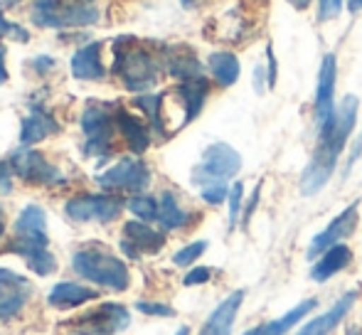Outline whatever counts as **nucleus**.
I'll return each instance as SVG.
<instances>
[{
	"label": "nucleus",
	"mask_w": 362,
	"mask_h": 335,
	"mask_svg": "<svg viewBox=\"0 0 362 335\" xmlns=\"http://www.w3.org/2000/svg\"><path fill=\"white\" fill-rule=\"evenodd\" d=\"M175 335H190V328H187V326H182L180 331H177Z\"/></svg>",
	"instance_id": "49"
},
{
	"label": "nucleus",
	"mask_w": 362,
	"mask_h": 335,
	"mask_svg": "<svg viewBox=\"0 0 362 335\" xmlns=\"http://www.w3.org/2000/svg\"><path fill=\"white\" fill-rule=\"evenodd\" d=\"M315 306H318L315 298H305V301H300L298 306H293L291 311L284 313V316L262 323V326L249 328V331L242 333V335H286L288 331H293V328L298 326V323L303 321L310 311H315Z\"/></svg>",
	"instance_id": "25"
},
{
	"label": "nucleus",
	"mask_w": 362,
	"mask_h": 335,
	"mask_svg": "<svg viewBox=\"0 0 362 335\" xmlns=\"http://www.w3.org/2000/svg\"><path fill=\"white\" fill-rule=\"evenodd\" d=\"M229 227H237L239 220H242V207H244V185L242 182H234L232 187H229Z\"/></svg>",
	"instance_id": "31"
},
{
	"label": "nucleus",
	"mask_w": 362,
	"mask_h": 335,
	"mask_svg": "<svg viewBox=\"0 0 362 335\" xmlns=\"http://www.w3.org/2000/svg\"><path fill=\"white\" fill-rule=\"evenodd\" d=\"M207 69H210L212 82L222 89L232 86L239 79V72H242V64H239V57L229 49H217L207 57Z\"/></svg>",
	"instance_id": "27"
},
{
	"label": "nucleus",
	"mask_w": 362,
	"mask_h": 335,
	"mask_svg": "<svg viewBox=\"0 0 362 335\" xmlns=\"http://www.w3.org/2000/svg\"><path fill=\"white\" fill-rule=\"evenodd\" d=\"M165 247V235L153 230L144 220H131L124 225L121 252L129 259H141V254H158Z\"/></svg>",
	"instance_id": "15"
},
{
	"label": "nucleus",
	"mask_w": 362,
	"mask_h": 335,
	"mask_svg": "<svg viewBox=\"0 0 362 335\" xmlns=\"http://www.w3.org/2000/svg\"><path fill=\"white\" fill-rule=\"evenodd\" d=\"M267 86H269L267 67H264V64H257V67H254V91H257V94H264Z\"/></svg>",
	"instance_id": "39"
},
{
	"label": "nucleus",
	"mask_w": 362,
	"mask_h": 335,
	"mask_svg": "<svg viewBox=\"0 0 362 335\" xmlns=\"http://www.w3.org/2000/svg\"><path fill=\"white\" fill-rule=\"evenodd\" d=\"M116 126V106L104 101H89L81 111V131H84V155L106 160L111 155Z\"/></svg>",
	"instance_id": "6"
},
{
	"label": "nucleus",
	"mask_w": 362,
	"mask_h": 335,
	"mask_svg": "<svg viewBox=\"0 0 362 335\" xmlns=\"http://www.w3.org/2000/svg\"><path fill=\"white\" fill-rule=\"evenodd\" d=\"M5 235V215H3V207H0V240Z\"/></svg>",
	"instance_id": "45"
},
{
	"label": "nucleus",
	"mask_w": 362,
	"mask_h": 335,
	"mask_svg": "<svg viewBox=\"0 0 362 335\" xmlns=\"http://www.w3.org/2000/svg\"><path fill=\"white\" fill-rule=\"evenodd\" d=\"M30 296H33V283L28 276L13 269H0V321L20 316Z\"/></svg>",
	"instance_id": "14"
},
{
	"label": "nucleus",
	"mask_w": 362,
	"mask_h": 335,
	"mask_svg": "<svg viewBox=\"0 0 362 335\" xmlns=\"http://www.w3.org/2000/svg\"><path fill=\"white\" fill-rule=\"evenodd\" d=\"M192 212L185 210L180 202V197L173 190L160 192L158 197V225H160L163 232H177L185 230V227L192 225Z\"/></svg>",
	"instance_id": "24"
},
{
	"label": "nucleus",
	"mask_w": 362,
	"mask_h": 335,
	"mask_svg": "<svg viewBox=\"0 0 362 335\" xmlns=\"http://www.w3.org/2000/svg\"><path fill=\"white\" fill-rule=\"evenodd\" d=\"M244 296H247V293H244L242 288L229 293L215 311L210 313V318H207L202 331L197 335H232V326H234V321H237V313L244 303Z\"/></svg>",
	"instance_id": "21"
},
{
	"label": "nucleus",
	"mask_w": 362,
	"mask_h": 335,
	"mask_svg": "<svg viewBox=\"0 0 362 335\" xmlns=\"http://www.w3.org/2000/svg\"><path fill=\"white\" fill-rule=\"evenodd\" d=\"M69 220L74 222H114L124 212V200L119 195H79L64 205Z\"/></svg>",
	"instance_id": "10"
},
{
	"label": "nucleus",
	"mask_w": 362,
	"mask_h": 335,
	"mask_svg": "<svg viewBox=\"0 0 362 335\" xmlns=\"http://www.w3.org/2000/svg\"><path fill=\"white\" fill-rule=\"evenodd\" d=\"M0 3H3V5H8V8H10V5H18V3H23V0H0Z\"/></svg>",
	"instance_id": "48"
},
{
	"label": "nucleus",
	"mask_w": 362,
	"mask_h": 335,
	"mask_svg": "<svg viewBox=\"0 0 362 335\" xmlns=\"http://www.w3.org/2000/svg\"><path fill=\"white\" fill-rule=\"evenodd\" d=\"M358 111L360 99L355 94H348L340 101L333 124L325 131H320V134H315L318 141H315L313 155H310L308 165H305L303 175H300V192L305 197L318 195L330 182V177L335 175L340 155H343L345 146H348L350 136L355 131V124H358Z\"/></svg>",
	"instance_id": "1"
},
{
	"label": "nucleus",
	"mask_w": 362,
	"mask_h": 335,
	"mask_svg": "<svg viewBox=\"0 0 362 335\" xmlns=\"http://www.w3.org/2000/svg\"><path fill=\"white\" fill-rule=\"evenodd\" d=\"M335 84H338V62L335 54H325L318 67V84H315V99H313V121L315 134L325 131L335 119Z\"/></svg>",
	"instance_id": "9"
},
{
	"label": "nucleus",
	"mask_w": 362,
	"mask_h": 335,
	"mask_svg": "<svg viewBox=\"0 0 362 335\" xmlns=\"http://www.w3.org/2000/svg\"><path fill=\"white\" fill-rule=\"evenodd\" d=\"M69 69L79 82H101L106 77V67L101 62V42H89L86 47L76 49Z\"/></svg>",
	"instance_id": "23"
},
{
	"label": "nucleus",
	"mask_w": 362,
	"mask_h": 335,
	"mask_svg": "<svg viewBox=\"0 0 362 335\" xmlns=\"http://www.w3.org/2000/svg\"><path fill=\"white\" fill-rule=\"evenodd\" d=\"M126 207H129V210L134 212V217H139V220H144V222H158V197L141 192V195L131 197V200L126 202Z\"/></svg>",
	"instance_id": "29"
},
{
	"label": "nucleus",
	"mask_w": 362,
	"mask_h": 335,
	"mask_svg": "<svg viewBox=\"0 0 362 335\" xmlns=\"http://www.w3.org/2000/svg\"><path fill=\"white\" fill-rule=\"evenodd\" d=\"M153 175L151 168L146 165V160L136 158H121L116 165H111L109 170L99 172L96 182L99 187H104L106 192H131V195H141L148 190Z\"/></svg>",
	"instance_id": "8"
},
{
	"label": "nucleus",
	"mask_w": 362,
	"mask_h": 335,
	"mask_svg": "<svg viewBox=\"0 0 362 335\" xmlns=\"http://www.w3.org/2000/svg\"><path fill=\"white\" fill-rule=\"evenodd\" d=\"M242 170V155L232 148L229 143H210L205 151H202L200 163L192 168V185L195 187H207V185H219V182L232 180L237 172Z\"/></svg>",
	"instance_id": "7"
},
{
	"label": "nucleus",
	"mask_w": 362,
	"mask_h": 335,
	"mask_svg": "<svg viewBox=\"0 0 362 335\" xmlns=\"http://www.w3.org/2000/svg\"><path fill=\"white\" fill-rule=\"evenodd\" d=\"M205 249H207V242L205 240L192 242V245L182 247L180 252L173 254V264H175V266H192V264H195L197 259L205 254Z\"/></svg>",
	"instance_id": "30"
},
{
	"label": "nucleus",
	"mask_w": 362,
	"mask_h": 335,
	"mask_svg": "<svg viewBox=\"0 0 362 335\" xmlns=\"http://www.w3.org/2000/svg\"><path fill=\"white\" fill-rule=\"evenodd\" d=\"M13 25H15V23H10V20L3 15V8H0V40H3L5 35L13 33Z\"/></svg>",
	"instance_id": "41"
},
{
	"label": "nucleus",
	"mask_w": 362,
	"mask_h": 335,
	"mask_svg": "<svg viewBox=\"0 0 362 335\" xmlns=\"http://www.w3.org/2000/svg\"><path fill=\"white\" fill-rule=\"evenodd\" d=\"M33 23L37 28H89L99 23V8L89 0H35Z\"/></svg>",
	"instance_id": "5"
},
{
	"label": "nucleus",
	"mask_w": 362,
	"mask_h": 335,
	"mask_svg": "<svg viewBox=\"0 0 362 335\" xmlns=\"http://www.w3.org/2000/svg\"><path fill=\"white\" fill-rule=\"evenodd\" d=\"M10 168L13 172L20 177V180L30 182V185H47V187H54V185H64V175L57 170L52 163H47L42 153L37 151H30V148H23V151H15L10 155Z\"/></svg>",
	"instance_id": "12"
},
{
	"label": "nucleus",
	"mask_w": 362,
	"mask_h": 335,
	"mask_svg": "<svg viewBox=\"0 0 362 335\" xmlns=\"http://www.w3.org/2000/svg\"><path fill=\"white\" fill-rule=\"evenodd\" d=\"M165 72L163 57L153 49L144 47L136 37L114 40V64L111 74L121 79V84L134 94H148L158 84L160 74Z\"/></svg>",
	"instance_id": "3"
},
{
	"label": "nucleus",
	"mask_w": 362,
	"mask_h": 335,
	"mask_svg": "<svg viewBox=\"0 0 362 335\" xmlns=\"http://www.w3.org/2000/svg\"><path fill=\"white\" fill-rule=\"evenodd\" d=\"M136 308H139L141 313H146V316H160V318H170V316H175V311H173L170 306H163V303L139 301V303H136Z\"/></svg>",
	"instance_id": "35"
},
{
	"label": "nucleus",
	"mask_w": 362,
	"mask_h": 335,
	"mask_svg": "<svg viewBox=\"0 0 362 335\" xmlns=\"http://www.w3.org/2000/svg\"><path fill=\"white\" fill-rule=\"evenodd\" d=\"M350 13H362V0H348Z\"/></svg>",
	"instance_id": "43"
},
{
	"label": "nucleus",
	"mask_w": 362,
	"mask_h": 335,
	"mask_svg": "<svg viewBox=\"0 0 362 335\" xmlns=\"http://www.w3.org/2000/svg\"><path fill=\"white\" fill-rule=\"evenodd\" d=\"M131 323V313L119 303H104L101 308L67 323L76 335H114L126 331Z\"/></svg>",
	"instance_id": "11"
},
{
	"label": "nucleus",
	"mask_w": 362,
	"mask_h": 335,
	"mask_svg": "<svg viewBox=\"0 0 362 335\" xmlns=\"http://www.w3.org/2000/svg\"><path fill=\"white\" fill-rule=\"evenodd\" d=\"M358 220H360V200H355L353 205L345 207L338 217H333L330 225L325 227L323 232H318V235L310 240L308 259H313L315 261V259H318L325 249H330V247H335V245H343V242L348 240L355 230H358Z\"/></svg>",
	"instance_id": "13"
},
{
	"label": "nucleus",
	"mask_w": 362,
	"mask_h": 335,
	"mask_svg": "<svg viewBox=\"0 0 362 335\" xmlns=\"http://www.w3.org/2000/svg\"><path fill=\"white\" fill-rule=\"evenodd\" d=\"M210 278H212V269L210 266H195L192 271L185 274L182 283H185V286H200V283H207Z\"/></svg>",
	"instance_id": "34"
},
{
	"label": "nucleus",
	"mask_w": 362,
	"mask_h": 335,
	"mask_svg": "<svg viewBox=\"0 0 362 335\" xmlns=\"http://www.w3.org/2000/svg\"><path fill=\"white\" fill-rule=\"evenodd\" d=\"M163 67L177 82H190V79L205 77L202 74V62L197 59L195 49L185 47V45H173V47L160 49Z\"/></svg>",
	"instance_id": "16"
},
{
	"label": "nucleus",
	"mask_w": 362,
	"mask_h": 335,
	"mask_svg": "<svg viewBox=\"0 0 362 335\" xmlns=\"http://www.w3.org/2000/svg\"><path fill=\"white\" fill-rule=\"evenodd\" d=\"M72 269L81 278L96 283V286L111 288V291H126L131 283L129 266L101 245H91L74 252Z\"/></svg>",
	"instance_id": "4"
},
{
	"label": "nucleus",
	"mask_w": 362,
	"mask_h": 335,
	"mask_svg": "<svg viewBox=\"0 0 362 335\" xmlns=\"http://www.w3.org/2000/svg\"><path fill=\"white\" fill-rule=\"evenodd\" d=\"M173 96H175L177 106L182 111V126H187L192 119H197V114L205 106L207 96H210V82L205 77L190 79V82H180L173 89Z\"/></svg>",
	"instance_id": "19"
},
{
	"label": "nucleus",
	"mask_w": 362,
	"mask_h": 335,
	"mask_svg": "<svg viewBox=\"0 0 362 335\" xmlns=\"http://www.w3.org/2000/svg\"><path fill=\"white\" fill-rule=\"evenodd\" d=\"M13 168L10 163H0V195H8L13 190Z\"/></svg>",
	"instance_id": "38"
},
{
	"label": "nucleus",
	"mask_w": 362,
	"mask_h": 335,
	"mask_svg": "<svg viewBox=\"0 0 362 335\" xmlns=\"http://www.w3.org/2000/svg\"><path fill=\"white\" fill-rule=\"evenodd\" d=\"M52 134H59L57 119L42 104L30 101V114L23 119V129H20V143L28 148V146L40 143V141H45Z\"/></svg>",
	"instance_id": "17"
},
{
	"label": "nucleus",
	"mask_w": 362,
	"mask_h": 335,
	"mask_svg": "<svg viewBox=\"0 0 362 335\" xmlns=\"http://www.w3.org/2000/svg\"><path fill=\"white\" fill-rule=\"evenodd\" d=\"M33 69H35V74L45 77V74H49L52 69H57V59L47 57V54H40V57L33 59Z\"/></svg>",
	"instance_id": "36"
},
{
	"label": "nucleus",
	"mask_w": 362,
	"mask_h": 335,
	"mask_svg": "<svg viewBox=\"0 0 362 335\" xmlns=\"http://www.w3.org/2000/svg\"><path fill=\"white\" fill-rule=\"evenodd\" d=\"M350 264H353V249H350L345 242L343 245H335V247H330V249H325L313 261L310 278H313L315 283H325L333 276H338L340 271H345Z\"/></svg>",
	"instance_id": "22"
},
{
	"label": "nucleus",
	"mask_w": 362,
	"mask_h": 335,
	"mask_svg": "<svg viewBox=\"0 0 362 335\" xmlns=\"http://www.w3.org/2000/svg\"><path fill=\"white\" fill-rule=\"evenodd\" d=\"M267 77H269V86H276L279 64H276V54H274V47H272V45L267 47Z\"/></svg>",
	"instance_id": "37"
},
{
	"label": "nucleus",
	"mask_w": 362,
	"mask_h": 335,
	"mask_svg": "<svg viewBox=\"0 0 362 335\" xmlns=\"http://www.w3.org/2000/svg\"><path fill=\"white\" fill-rule=\"evenodd\" d=\"M8 252L23 257L25 264L40 276H49L57 269V259L49 252L47 215L40 205H28L18 215Z\"/></svg>",
	"instance_id": "2"
},
{
	"label": "nucleus",
	"mask_w": 362,
	"mask_h": 335,
	"mask_svg": "<svg viewBox=\"0 0 362 335\" xmlns=\"http://www.w3.org/2000/svg\"><path fill=\"white\" fill-rule=\"evenodd\" d=\"M259 195H262V185H257V190H254V195H252V200H249L247 210H244V215H242L244 225H247V222L252 220V215H254V207H257V202H259Z\"/></svg>",
	"instance_id": "40"
},
{
	"label": "nucleus",
	"mask_w": 362,
	"mask_h": 335,
	"mask_svg": "<svg viewBox=\"0 0 362 335\" xmlns=\"http://www.w3.org/2000/svg\"><path fill=\"white\" fill-rule=\"evenodd\" d=\"M200 197L207 202V205L217 207L229 197V185H227V182H219V185H207V187H202V190H200Z\"/></svg>",
	"instance_id": "33"
},
{
	"label": "nucleus",
	"mask_w": 362,
	"mask_h": 335,
	"mask_svg": "<svg viewBox=\"0 0 362 335\" xmlns=\"http://www.w3.org/2000/svg\"><path fill=\"white\" fill-rule=\"evenodd\" d=\"M315 5H318V23H330L345 10V0H315Z\"/></svg>",
	"instance_id": "32"
},
{
	"label": "nucleus",
	"mask_w": 362,
	"mask_h": 335,
	"mask_svg": "<svg viewBox=\"0 0 362 335\" xmlns=\"http://www.w3.org/2000/svg\"><path fill=\"white\" fill-rule=\"evenodd\" d=\"M8 82V67H5V47L0 45V84Z\"/></svg>",
	"instance_id": "42"
},
{
	"label": "nucleus",
	"mask_w": 362,
	"mask_h": 335,
	"mask_svg": "<svg viewBox=\"0 0 362 335\" xmlns=\"http://www.w3.org/2000/svg\"><path fill=\"white\" fill-rule=\"evenodd\" d=\"M134 104L146 114V119H148V124H151L153 134H158V136H163V139H165L168 129H165V116H163L165 94H139L134 99Z\"/></svg>",
	"instance_id": "28"
},
{
	"label": "nucleus",
	"mask_w": 362,
	"mask_h": 335,
	"mask_svg": "<svg viewBox=\"0 0 362 335\" xmlns=\"http://www.w3.org/2000/svg\"><path fill=\"white\" fill-rule=\"evenodd\" d=\"M89 3H91V0H89Z\"/></svg>",
	"instance_id": "50"
},
{
	"label": "nucleus",
	"mask_w": 362,
	"mask_h": 335,
	"mask_svg": "<svg viewBox=\"0 0 362 335\" xmlns=\"http://www.w3.org/2000/svg\"><path fill=\"white\" fill-rule=\"evenodd\" d=\"M288 3L293 5V8H298V10H305L310 3H313V0H288Z\"/></svg>",
	"instance_id": "44"
},
{
	"label": "nucleus",
	"mask_w": 362,
	"mask_h": 335,
	"mask_svg": "<svg viewBox=\"0 0 362 335\" xmlns=\"http://www.w3.org/2000/svg\"><path fill=\"white\" fill-rule=\"evenodd\" d=\"M345 335H362V328H348V333Z\"/></svg>",
	"instance_id": "47"
},
{
	"label": "nucleus",
	"mask_w": 362,
	"mask_h": 335,
	"mask_svg": "<svg viewBox=\"0 0 362 335\" xmlns=\"http://www.w3.org/2000/svg\"><path fill=\"white\" fill-rule=\"evenodd\" d=\"M116 129H119V134L124 136V141L131 148V153L141 155L151 148V143H153L151 126H146L139 116H134L131 111H126L124 106H116Z\"/></svg>",
	"instance_id": "20"
},
{
	"label": "nucleus",
	"mask_w": 362,
	"mask_h": 335,
	"mask_svg": "<svg viewBox=\"0 0 362 335\" xmlns=\"http://www.w3.org/2000/svg\"><path fill=\"white\" fill-rule=\"evenodd\" d=\"M355 298L358 296H355L353 291L343 293V296H340L338 301L328 308V311H323L320 316H315L313 321H308L300 331H296L293 335H330L335 328L340 326V323L345 321V316L353 311Z\"/></svg>",
	"instance_id": "18"
},
{
	"label": "nucleus",
	"mask_w": 362,
	"mask_h": 335,
	"mask_svg": "<svg viewBox=\"0 0 362 335\" xmlns=\"http://www.w3.org/2000/svg\"><path fill=\"white\" fill-rule=\"evenodd\" d=\"M96 296H99V293L81 286V283L62 281V283H57V286L49 288L47 303L54 308H59V311H69V308H79V306H84V303L94 301Z\"/></svg>",
	"instance_id": "26"
},
{
	"label": "nucleus",
	"mask_w": 362,
	"mask_h": 335,
	"mask_svg": "<svg viewBox=\"0 0 362 335\" xmlns=\"http://www.w3.org/2000/svg\"><path fill=\"white\" fill-rule=\"evenodd\" d=\"M180 3H182V8H195L197 0H180Z\"/></svg>",
	"instance_id": "46"
}]
</instances>
